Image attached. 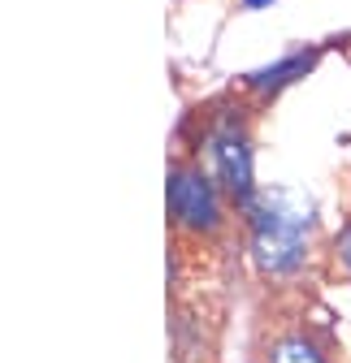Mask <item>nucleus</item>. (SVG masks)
<instances>
[{"label":"nucleus","instance_id":"obj_1","mask_svg":"<svg viewBox=\"0 0 351 363\" xmlns=\"http://www.w3.org/2000/svg\"><path fill=\"white\" fill-rule=\"evenodd\" d=\"M247 230V255L265 281H295L313 259L317 208L303 191L260 186V195L239 212Z\"/></svg>","mask_w":351,"mask_h":363},{"label":"nucleus","instance_id":"obj_2","mask_svg":"<svg viewBox=\"0 0 351 363\" xmlns=\"http://www.w3.org/2000/svg\"><path fill=\"white\" fill-rule=\"evenodd\" d=\"M204 169L208 177L222 186V195L230 199L234 212H243L256 195H260V182H256V147H252V130L234 108H222L208 125H204Z\"/></svg>","mask_w":351,"mask_h":363},{"label":"nucleus","instance_id":"obj_3","mask_svg":"<svg viewBox=\"0 0 351 363\" xmlns=\"http://www.w3.org/2000/svg\"><path fill=\"white\" fill-rule=\"evenodd\" d=\"M165 203H169V220L178 234L191 238H212L226 230V195L222 186L208 177V169L195 164H173L169 169V186H165Z\"/></svg>","mask_w":351,"mask_h":363},{"label":"nucleus","instance_id":"obj_4","mask_svg":"<svg viewBox=\"0 0 351 363\" xmlns=\"http://www.w3.org/2000/svg\"><path fill=\"white\" fill-rule=\"evenodd\" d=\"M256 363H342L334 354V342L325 329L299 320V325H286L278 333H269V342L260 346Z\"/></svg>","mask_w":351,"mask_h":363},{"label":"nucleus","instance_id":"obj_5","mask_svg":"<svg viewBox=\"0 0 351 363\" xmlns=\"http://www.w3.org/2000/svg\"><path fill=\"white\" fill-rule=\"evenodd\" d=\"M321 57H325L321 43H313V48H295V52L278 57L274 65H260V69L243 74V91H252V96H260V100H274V96H282L286 86L308 78L321 65Z\"/></svg>","mask_w":351,"mask_h":363},{"label":"nucleus","instance_id":"obj_6","mask_svg":"<svg viewBox=\"0 0 351 363\" xmlns=\"http://www.w3.org/2000/svg\"><path fill=\"white\" fill-rule=\"evenodd\" d=\"M334 255H338V268L351 277V216L342 220V230H338V238H334Z\"/></svg>","mask_w":351,"mask_h":363},{"label":"nucleus","instance_id":"obj_7","mask_svg":"<svg viewBox=\"0 0 351 363\" xmlns=\"http://www.w3.org/2000/svg\"><path fill=\"white\" fill-rule=\"evenodd\" d=\"M243 5H247V9H269L274 0H243Z\"/></svg>","mask_w":351,"mask_h":363}]
</instances>
